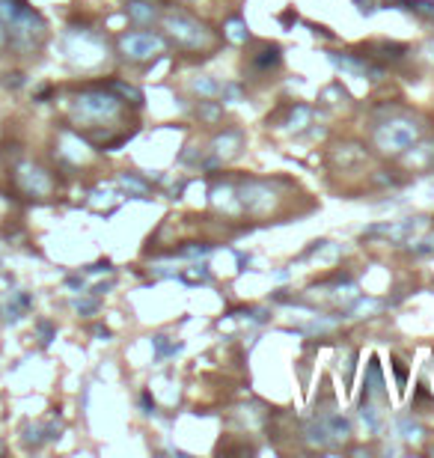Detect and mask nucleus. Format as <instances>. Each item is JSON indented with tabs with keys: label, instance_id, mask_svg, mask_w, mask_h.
<instances>
[{
	"label": "nucleus",
	"instance_id": "nucleus-1",
	"mask_svg": "<svg viewBox=\"0 0 434 458\" xmlns=\"http://www.w3.org/2000/svg\"><path fill=\"white\" fill-rule=\"evenodd\" d=\"M18 179H21L27 194H45V187H48V182L42 185L45 173H42V170H36V167H24V176H18Z\"/></svg>",
	"mask_w": 434,
	"mask_h": 458
},
{
	"label": "nucleus",
	"instance_id": "nucleus-2",
	"mask_svg": "<svg viewBox=\"0 0 434 458\" xmlns=\"http://www.w3.org/2000/svg\"><path fill=\"white\" fill-rule=\"evenodd\" d=\"M122 45H125V51L134 54V57H146V54L155 48V39H152V36H128Z\"/></svg>",
	"mask_w": 434,
	"mask_h": 458
}]
</instances>
